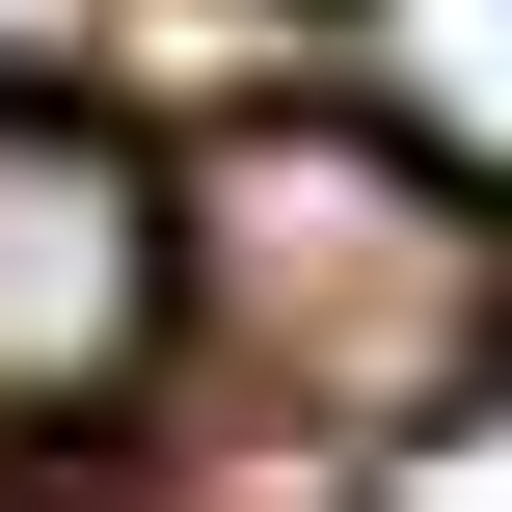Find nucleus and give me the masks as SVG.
Masks as SVG:
<instances>
[{
    "label": "nucleus",
    "mask_w": 512,
    "mask_h": 512,
    "mask_svg": "<svg viewBox=\"0 0 512 512\" xmlns=\"http://www.w3.org/2000/svg\"><path fill=\"white\" fill-rule=\"evenodd\" d=\"M162 297H216L324 432H351V405H432V378L486 351V243H459V189H405L378 135H216Z\"/></svg>",
    "instance_id": "nucleus-1"
},
{
    "label": "nucleus",
    "mask_w": 512,
    "mask_h": 512,
    "mask_svg": "<svg viewBox=\"0 0 512 512\" xmlns=\"http://www.w3.org/2000/svg\"><path fill=\"white\" fill-rule=\"evenodd\" d=\"M351 54H378V108L459 189H512V0H351Z\"/></svg>",
    "instance_id": "nucleus-3"
},
{
    "label": "nucleus",
    "mask_w": 512,
    "mask_h": 512,
    "mask_svg": "<svg viewBox=\"0 0 512 512\" xmlns=\"http://www.w3.org/2000/svg\"><path fill=\"white\" fill-rule=\"evenodd\" d=\"M162 162L81 135V108H0V432H81L135 351H162Z\"/></svg>",
    "instance_id": "nucleus-2"
}]
</instances>
